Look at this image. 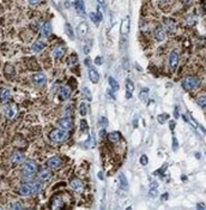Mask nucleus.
Masks as SVG:
<instances>
[{
	"instance_id": "f03ea898",
	"label": "nucleus",
	"mask_w": 206,
	"mask_h": 210,
	"mask_svg": "<svg viewBox=\"0 0 206 210\" xmlns=\"http://www.w3.org/2000/svg\"><path fill=\"white\" fill-rule=\"evenodd\" d=\"M49 137L53 142H65L68 138V135L65 130H54L51 132Z\"/></svg>"
},
{
	"instance_id": "f3484780",
	"label": "nucleus",
	"mask_w": 206,
	"mask_h": 210,
	"mask_svg": "<svg viewBox=\"0 0 206 210\" xmlns=\"http://www.w3.org/2000/svg\"><path fill=\"white\" fill-rule=\"evenodd\" d=\"M39 178L41 180H49L52 178V172L48 169H42L39 172Z\"/></svg>"
},
{
	"instance_id": "1a4fd4ad",
	"label": "nucleus",
	"mask_w": 206,
	"mask_h": 210,
	"mask_svg": "<svg viewBox=\"0 0 206 210\" xmlns=\"http://www.w3.org/2000/svg\"><path fill=\"white\" fill-rule=\"evenodd\" d=\"M165 36H167V34H165L164 27H157V29L154 30V37L158 41H163V40H165Z\"/></svg>"
},
{
	"instance_id": "f704fd0d",
	"label": "nucleus",
	"mask_w": 206,
	"mask_h": 210,
	"mask_svg": "<svg viewBox=\"0 0 206 210\" xmlns=\"http://www.w3.org/2000/svg\"><path fill=\"white\" fill-rule=\"evenodd\" d=\"M167 119H168V114H162V115H158V118H157V120H158L159 124H163Z\"/></svg>"
},
{
	"instance_id": "b1692460",
	"label": "nucleus",
	"mask_w": 206,
	"mask_h": 210,
	"mask_svg": "<svg viewBox=\"0 0 206 210\" xmlns=\"http://www.w3.org/2000/svg\"><path fill=\"white\" fill-rule=\"evenodd\" d=\"M13 75H14V68H13V66L7 64L6 67H5V76H6L7 78H10V77H13Z\"/></svg>"
},
{
	"instance_id": "de8ad7c7",
	"label": "nucleus",
	"mask_w": 206,
	"mask_h": 210,
	"mask_svg": "<svg viewBox=\"0 0 206 210\" xmlns=\"http://www.w3.org/2000/svg\"><path fill=\"white\" fill-rule=\"evenodd\" d=\"M97 2H98L101 6H104V5H105V0H97Z\"/></svg>"
},
{
	"instance_id": "cd10ccee",
	"label": "nucleus",
	"mask_w": 206,
	"mask_h": 210,
	"mask_svg": "<svg viewBox=\"0 0 206 210\" xmlns=\"http://www.w3.org/2000/svg\"><path fill=\"white\" fill-rule=\"evenodd\" d=\"M66 34L68 35L70 39H74V33H73V29H72L71 24H66Z\"/></svg>"
},
{
	"instance_id": "6ab92c4d",
	"label": "nucleus",
	"mask_w": 206,
	"mask_h": 210,
	"mask_svg": "<svg viewBox=\"0 0 206 210\" xmlns=\"http://www.w3.org/2000/svg\"><path fill=\"white\" fill-rule=\"evenodd\" d=\"M10 96H11V93L8 89H1L0 90V101L1 102H6L7 100H10Z\"/></svg>"
},
{
	"instance_id": "39448f33",
	"label": "nucleus",
	"mask_w": 206,
	"mask_h": 210,
	"mask_svg": "<svg viewBox=\"0 0 206 210\" xmlns=\"http://www.w3.org/2000/svg\"><path fill=\"white\" fill-rule=\"evenodd\" d=\"M58 125L60 126V129L61 130H65V131H70L72 127H73V121L70 119V118H67V116H65V118H61V119H59V121H58Z\"/></svg>"
},
{
	"instance_id": "a18cd8bd",
	"label": "nucleus",
	"mask_w": 206,
	"mask_h": 210,
	"mask_svg": "<svg viewBox=\"0 0 206 210\" xmlns=\"http://www.w3.org/2000/svg\"><path fill=\"white\" fill-rule=\"evenodd\" d=\"M12 208H13V209H22V204H20V203H14Z\"/></svg>"
},
{
	"instance_id": "4c0bfd02",
	"label": "nucleus",
	"mask_w": 206,
	"mask_h": 210,
	"mask_svg": "<svg viewBox=\"0 0 206 210\" xmlns=\"http://www.w3.org/2000/svg\"><path fill=\"white\" fill-rule=\"evenodd\" d=\"M148 162H149V158H148L146 155H142V156H140V163H142L143 166H146Z\"/></svg>"
},
{
	"instance_id": "6e6d98bb",
	"label": "nucleus",
	"mask_w": 206,
	"mask_h": 210,
	"mask_svg": "<svg viewBox=\"0 0 206 210\" xmlns=\"http://www.w3.org/2000/svg\"><path fill=\"white\" fill-rule=\"evenodd\" d=\"M159 1H161V2H167L168 0H159Z\"/></svg>"
},
{
	"instance_id": "58836bf2",
	"label": "nucleus",
	"mask_w": 206,
	"mask_h": 210,
	"mask_svg": "<svg viewBox=\"0 0 206 210\" xmlns=\"http://www.w3.org/2000/svg\"><path fill=\"white\" fill-rule=\"evenodd\" d=\"M151 197H156L158 195V191H157V187H151L150 189V193H149Z\"/></svg>"
},
{
	"instance_id": "3c124183",
	"label": "nucleus",
	"mask_w": 206,
	"mask_h": 210,
	"mask_svg": "<svg viewBox=\"0 0 206 210\" xmlns=\"http://www.w3.org/2000/svg\"><path fill=\"white\" fill-rule=\"evenodd\" d=\"M157 186H158V184L154 183V184H151V187H157Z\"/></svg>"
},
{
	"instance_id": "5701e85b",
	"label": "nucleus",
	"mask_w": 206,
	"mask_h": 210,
	"mask_svg": "<svg viewBox=\"0 0 206 210\" xmlns=\"http://www.w3.org/2000/svg\"><path fill=\"white\" fill-rule=\"evenodd\" d=\"M108 138H109V141L110 142H113V143H117L119 141H120V133L119 132H111V133H109L108 135Z\"/></svg>"
},
{
	"instance_id": "864d4df0",
	"label": "nucleus",
	"mask_w": 206,
	"mask_h": 210,
	"mask_svg": "<svg viewBox=\"0 0 206 210\" xmlns=\"http://www.w3.org/2000/svg\"><path fill=\"white\" fill-rule=\"evenodd\" d=\"M181 179H182V180H187V177H186V175H182Z\"/></svg>"
},
{
	"instance_id": "20e7f679",
	"label": "nucleus",
	"mask_w": 206,
	"mask_h": 210,
	"mask_svg": "<svg viewBox=\"0 0 206 210\" xmlns=\"http://www.w3.org/2000/svg\"><path fill=\"white\" fill-rule=\"evenodd\" d=\"M36 170H37V166H36L35 161L29 160V161H27V162L24 163V166H23V172H24V174L28 175V177L34 175V174L36 173Z\"/></svg>"
},
{
	"instance_id": "72a5a7b5",
	"label": "nucleus",
	"mask_w": 206,
	"mask_h": 210,
	"mask_svg": "<svg viewBox=\"0 0 206 210\" xmlns=\"http://www.w3.org/2000/svg\"><path fill=\"white\" fill-rule=\"evenodd\" d=\"M83 93H84V95H85V97L89 100V101H91L92 100V96H91V93H90V90L88 89V88H84L83 89Z\"/></svg>"
},
{
	"instance_id": "37998d69",
	"label": "nucleus",
	"mask_w": 206,
	"mask_h": 210,
	"mask_svg": "<svg viewBox=\"0 0 206 210\" xmlns=\"http://www.w3.org/2000/svg\"><path fill=\"white\" fill-rule=\"evenodd\" d=\"M80 124H82V130L88 129V122H86L85 120H82V121H80Z\"/></svg>"
},
{
	"instance_id": "2eb2a0df",
	"label": "nucleus",
	"mask_w": 206,
	"mask_h": 210,
	"mask_svg": "<svg viewBox=\"0 0 206 210\" xmlns=\"http://www.w3.org/2000/svg\"><path fill=\"white\" fill-rule=\"evenodd\" d=\"M5 115L7 119H13L16 115V108L13 106H7L5 108Z\"/></svg>"
},
{
	"instance_id": "393cba45",
	"label": "nucleus",
	"mask_w": 206,
	"mask_h": 210,
	"mask_svg": "<svg viewBox=\"0 0 206 210\" xmlns=\"http://www.w3.org/2000/svg\"><path fill=\"white\" fill-rule=\"evenodd\" d=\"M120 187L122 190H127L128 189V183H127V178L123 174H120Z\"/></svg>"
},
{
	"instance_id": "423d86ee",
	"label": "nucleus",
	"mask_w": 206,
	"mask_h": 210,
	"mask_svg": "<svg viewBox=\"0 0 206 210\" xmlns=\"http://www.w3.org/2000/svg\"><path fill=\"white\" fill-rule=\"evenodd\" d=\"M46 164H47V167L51 168V169H59V168L61 167V164H62V161H61V158H60L54 156V158H48L47 162H46Z\"/></svg>"
},
{
	"instance_id": "c85d7f7f",
	"label": "nucleus",
	"mask_w": 206,
	"mask_h": 210,
	"mask_svg": "<svg viewBox=\"0 0 206 210\" xmlns=\"http://www.w3.org/2000/svg\"><path fill=\"white\" fill-rule=\"evenodd\" d=\"M79 113H80L82 116H85L86 113H88V108H86V105L84 102H82L80 106H79Z\"/></svg>"
},
{
	"instance_id": "8fccbe9b",
	"label": "nucleus",
	"mask_w": 206,
	"mask_h": 210,
	"mask_svg": "<svg viewBox=\"0 0 206 210\" xmlns=\"http://www.w3.org/2000/svg\"><path fill=\"white\" fill-rule=\"evenodd\" d=\"M198 209H205V207L201 205V204H198Z\"/></svg>"
},
{
	"instance_id": "473e14b6",
	"label": "nucleus",
	"mask_w": 206,
	"mask_h": 210,
	"mask_svg": "<svg viewBox=\"0 0 206 210\" xmlns=\"http://www.w3.org/2000/svg\"><path fill=\"white\" fill-rule=\"evenodd\" d=\"M77 62H78V58H77L76 55H72V56L70 58V60L67 61V65L72 66V65H74V64H77Z\"/></svg>"
},
{
	"instance_id": "79ce46f5",
	"label": "nucleus",
	"mask_w": 206,
	"mask_h": 210,
	"mask_svg": "<svg viewBox=\"0 0 206 210\" xmlns=\"http://www.w3.org/2000/svg\"><path fill=\"white\" fill-rule=\"evenodd\" d=\"M179 116H180V114H179V108L175 107V109H174V118H175V119H179Z\"/></svg>"
},
{
	"instance_id": "aec40b11",
	"label": "nucleus",
	"mask_w": 206,
	"mask_h": 210,
	"mask_svg": "<svg viewBox=\"0 0 206 210\" xmlns=\"http://www.w3.org/2000/svg\"><path fill=\"white\" fill-rule=\"evenodd\" d=\"M62 207H64L62 199H61L60 197H55V198L53 199V202H52V208H53V209H61Z\"/></svg>"
},
{
	"instance_id": "09e8293b",
	"label": "nucleus",
	"mask_w": 206,
	"mask_h": 210,
	"mask_svg": "<svg viewBox=\"0 0 206 210\" xmlns=\"http://www.w3.org/2000/svg\"><path fill=\"white\" fill-rule=\"evenodd\" d=\"M175 125H176V124L171 121V122H170V126H169V127H170V130H174V129H175Z\"/></svg>"
},
{
	"instance_id": "4be33fe9",
	"label": "nucleus",
	"mask_w": 206,
	"mask_h": 210,
	"mask_svg": "<svg viewBox=\"0 0 206 210\" xmlns=\"http://www.w3.org/2000/svg\"><path fill=\"white\" fill-rule=\"evenodd\" d=\"M77 33L80 35V36H84L86 33H88V24L86 23H80L78 29H77Z\"/></svg>"
},
{
	"instance_id": "603ef678",
	"label": "nucleus",
	"mask_w": 206,
	"mask_h": 210,
	"mask_svg": "<svg viewBox=\"0 0 206 210\" xmlns=\"http://www.w3.org/2000/svg\"><path fill=\"white\" fill-rule=\"evenodd\" d=\"M98 177H100V179H103V174H102V172H100V173H98Z\"/></svg>"
},
{
	"instance_id": "7c9ffc66",
	"label": "nucleus",
	"mask_w": 206,
	"mask_h": 210,
	"mask_svg": "<svg viewBox=\"0 0 206 210\" xmlns=\"http://www.w3.org/2000/svg\"><path fill=\"white\" fill-rule=\"evenodd\" d=\"M89 17H90V19H91V21H92V22H94L95 24H98V23L101 22V21L98 19V17H97V14H96V13H94V12H91V13L89 14Z\"/></svg>"
},
{
	"instance_id": "9d476101",
	"label": "nucleus",
	"mask_w": 206,
	"mask_h": 210,
	"mask_svg": "<svg viewBox=\"0 0 206 210\" xmlns=\"http://www.w3.org/2000/svg\"><path fill=\"white\" fill-rule=\"evenodd\" d=\"M64 54H65V48L61 47V46H56V47H54L53 51H52V55H53V58H55V59L62 58Z\"/></svg>"
},
{
	"instance_id": "2f4dec72",
	"label": "nucleus",
	"mask_w": 206,
	"mask_h": 210,
	"mask_svg": "<svg viewBox=\"0 0 206 210\" xmlns=\"http://www.w3.org/2000/svg\"><path fill=\"white\" fill-rule=\"evenodd\" d=\"M126 85H127V88H126V89H127V93H131V94H132V91L134 90V84L128 79V81L126 82Z\"/></svg>"
},
{
	"instance_id": "a211bd4d",
	"label": "nucleus",
	"mask_w": 206,
	"mask_h": 210,
	"mask_svg": "<svg viewBox=\"0 0 206 210\" xmlns=\"http://www.w3.org/2000/svg\"><path fill=\"white\" fill-rule=\"evenodd\" d=\"M60 96L62 100H67L71 96V89L68 87H62L60 89Z\"/></svg>"
},
{
	"instance_id": "f257e3e1",
	"label": "nucleus",
	"mask_w": 206,
	"mask_h": 210,
	"mask_svg": "<svg viewBox=\"0 0 206 210\" xmlns=\"http://www.w3.org/2000/svg\"><path fill=\"white\" fill-rule=\"evenodd\" d=\"M41 190V185L39 183H29V184H23L20 185V187L18 189V193L23 197L30 196L33 193H39Z\"/></svg>"
},
{
	"instance_id": "7ed1b4c3",
	"label": "nucleus",
	"mask_w": 206,
	"mask_h": 210,
	"mask_svg": "<svg viewBox=\"0 0 206 210\" xmlns=\"http://www.w3.org/2000/svg\"><path fill=\"white\" fill-rule=\"evenodd\" d=\"M199 83H200V81H199L198 78L188 76V77H186V78L182 81V87H183L186 90H193V89H195V88L199 85Z\"/></svg>"
},
{
	"instance_id": "bb28decb",
	"label": "nucleus",
	"mask_w": 206,
	"mask_h": 210,
	"mask_svg": "<svg viewBox=\"0 0 206 210\" xmlns=\"http://www.w3.org/2000/svg\"><path fill=\"white\" fill-rule=\"evenodd\" d=\"M109 84H110L113 91H117V90H119V83H117L113 77H109Z\"/></svg>"
},
{
	"instance_id": "4468645a",
	"label": "nucleus",
	"mask_w": 206,
	"mask_h": 210,
	"mask_svg": "<svg viewBox=\"0 0 206 210\" xmlns=\"http://www.w3.org/2000/svg\"><path fill=\"white\" fill-rule=\"evenodd\" d=\"M24 161V154L23 153H14L12 155V163L16 166L18 163H22Z\"/></svg>"
},
{
	"instance_id": "c03bdc74",
	"label": "nucleus",
	"mask_w": 206,
	"mask_h": 210,
	"mask_svg": "<svg viewBox=\"0 0 206 210\" xmlns=\"http://www.w3.org/2000/svg\"><path fill=\"white\" fill-rule=\"evenodd\" d=\"M96 14H97L98 19H100V21H102V19H103V16H102V13H101V11H100V8H97V11H96Z\"/></svg>"
},
{
	"instance_id": "0eeeda50",
	"label": "nucleus",
	"mask_w": 206,
	"mask_h": 210,
	"mask_svg": "<svg viewBox=\"0 0 206 210\" xmlns=\"http://www.w3.org/2000/svg\"><path fill=\"white\" fill-rule=\"evenodd\" d=\"M177 65H179V54L176 52H171L169 55V66L173 71H175Z\"/></svg>"
},
{
	"instance_id": "c9c22d12",
	"label": "nucleus",
	"mask_w": 206,
	"mask_h": 210,
	"mask_svg": "<svg viewBox=\"0 0 206 210\" xmlns=\"http://www.w3.org/2000/svg\"><path fill=\"white\" fill-rule=\"evenodd\" d=\"M179 149V142H177V138L176 137H173V150L176 151Z\"/></svg>"
},
{
	"instance_id": "a878e982",
	"label": "nucleus",
	"mask_w": 206,
	"mask_h": 210,
	"mask_svg": "<svg viewBox=\"0 0 206 210\" xmlns=\"http://www.w3.org/2000/svg\"><path fill=\"white\" fill-rule=\"evenodd\" d=\"M42 31H43V35H45V36H49V35H51V34H52V25H51V23H49V22L45 23Z\"/></svg>"
},
{
	"instance_id": "a19ab883",
	"label": "nucleus",
	"mask_w": 206,
	"mask_h": 210,
	"mask_svg": "<svg viewBox=\"0 0 206 210\" xmlns=\"http://www.w3.org/2000/svg\"><path fill=\"white\" fill-rule=\"evenodd\" d=\"M107 125H108V120L105 118H102L101 119V126L102 127H107Z\"/></svg>"
},
{
	"instance_id": "dca6fc26",
	"label": "nucleus",
	"mask_w": 206,
	"mask_h": 210,
	"mask_svg": "<svg viewBox=\"0 0 206 210\" xmlns=\"http://www.w3.org/2000/svg\"><path fill=\"white\" fill-rule=\"evenodd\" d=\"M71 187H72L74 191L79 192V191H82V189H83V184H82V181H80L79 179H73V180L71 181Z\"/></svg>"
},
{
	"instance_id": "5fc2aeb1",
	"label": "nucleus",
	"mask_w": 206,
	"mask_h": 210,
	"mask_svg": "<svg viewBox=\"0 0 206 210\" xmlns=\"http://www.w3.org/2000/svg\"><path fill=\"white\" fill-rule=\"evenodd\" d=\"M100 135H101V137H103V136H104V130H102V131L100 132Z\"/></svg>"
},
{
	"instance_id": "9b49d317",
	"label": "nucleus",
	"mask_w": 206,
	"mask_h": 210,
	"mask_svg": "<svg viewBox=\"0 0 206 210\" xmlns=\"http://www.w3.org/2000/svg\"><path fill=\"white\" fill-rule=\"evenodd\" d=\"M89 78H90V81L92 82V83H98V81H100V75H98V72L95 70V68H90L89 70Z\"/></svg>"
},
{
	"instance_id": "e433bc0d",
	"label": "nucleus",
	"mask_w": 206,
	"mask_h": 210,
	"mask_svg": "<svg viewBox=\"0 0 206 210\" xmlns=\"http://www.w3.org/2000/svg\"><path fill=\"white\" fill-rule=\"evenodd\" d=\"M148 91H149L148 89H145V90H142V91H140L139 96H140V99H142V100H146V99H148Z\"/></svg>"
},
{
	"instance_id": "f8f14e48",
	"label": "nucleus",
	"mask_w": 206,
	"mask_h": 210,
	"mask_svg": "<svg viewBox=\"0 0 206 210\" xmlns=\"http://www.w3.org/2000/svg\"><path fill=\"white\" fill-rule=\"evenodd\" d=\"M45 43L42 42V41H36L33 46H31V49H33V52L34 53H41L43 49H45Z\"/></svg>"
},
{
	"instance_id": "49530a36",
	"label": "nucleus",
	"mask_w": 206,
	"mask_h": 210,
	"mask_svg": "<svg viewBox=\"0 0 206 210\" xmlns=\"http://www.w3.org/2000/svg\"><path fill=\"white\" fill-rule=\"evenodd\" d=\"M41 0H29V2L31 4V5H36V4H39Z\"/></svg>"
},
{
	"instance_id": "ea45409f",
	"label": "nucleus",
	"mask_w": 206,
	"mask_h": 210,
	"mask_svg": "<svg viewBox=\"0 0 206 210\" xmlns=\"http://www.w3.org/2000/svg\"><path fill=\"white\" fill-rule=\"evenodd\" d=\"M102 62H103V59L101 56H97V58L95 59V64H96V65H102Z\"/></svg>"
},
{
	"instance_id": "412c9836",
	"label": "nucleus",
	"mask_w": 206,
	"mask_h": 210,
	"mask_svg": "<svg viewBox=\"0 0 206 210\" xmlns=\"http://www.w3.org/2000/svg\"><path fill=\"white\" fill-rule=\"evenodd\" d=\"M74 6H76L77 11H78L80 14L84 13V11H85V5H84V1H83V0H76Z\"/></svg>"
},
{
	"instance_id": "ddd939ff",
	"label": "nucleus",
	"mask_w": 206,
	"mask_h": 210,
	"mask_svg": "<svg viewBox=\"0 0 206 210\" xmlns=\"http://www.w3.org/2000/svg\"><path fill=\"white\" fill-rule=\"evenodd\" d=\"M128 31H130V18L126 17L121 23V34L126 35L128 34Z\"/></svg>"
},
{
	"instance_id": "c756f323",
	"label": "nucleus",
	"mask_w": 206,
	"mask_h": 210,
	"mask_svg": "<svg viewBox=\"0 0 206 210\" xmlns=\"http://www.w3.org/2000/svg\"><path fill=\"white\" fill-rule=\"evenodd\" d=\"M197 102H198V105L200 106L201 108H205V103H206V99L204 95H200L198 99H197Z\"/></svg>"
},
{
	"instance_id": "6e6552de",
	"label": "nucleus",
	"mask_w": 206,
	"mask_h": 210,
	"mask_svg": "<svg viewBox=\"0 0 206 210\" xmlns=\"http://www.w3.org/2000/svg\"><path fill=\"white\" fill-rule=\"evenodd\" d=\"M33 79H34V83H35L36 85H39V87L45 85L46 82H47V77H46L43 73H36V75L33 77Z\"/></svg>"
}]
</instances>
